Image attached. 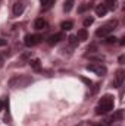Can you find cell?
<instances>
[{
    "label": "cell",
    "mask_w": 125,
    "mask_h": 126,
    "mask_svg": "<svg viewBox=\"0 0 125 126\" xmlns=\"http://www.w3.org/2000/svg\"><path fill=\"white\" fill-rule=\"evenodd\" d=\"M94 21H93V18H87L85 21H84V27H90L91 24H93Z\"/></svg>",
    "instance_id": "15"
},
{
    "label": "cell",
    "mask_w": 125,
    "mask_h": 126,
    "mask_svg": "<svg viewBox=\"0 0 125 126\" xmlns=\"http://www.w3.org/2000/svg\"><path fill=\"white\" fill-rule=\"evenodd\" d=\"M116 25H118V21H110V22H107L106 25H103L102 28H99V30L96 31V35H97V37H109L112 32L115 31Z\"/></svg>",
    "instance_id": "2"
},
{
    "label": "cell",
    "mask_w": 125,
    "mask_h": 126,
    "mask_svg": "<svg viewBox=\"0 0 125 126\" xmlns=\"http://www.w3.org/2000/svg\"><path fill=\"white\" fill-rule=\"evenodd\" d=\"M77 38H78L80 41H85V40L88 38V34H87V30H85V28L80 30V31H78V34H77Z\"/></svg>",
    "instance_id": "10"
},
{
    "label": "cell",
    "mask_w": 125,
    "mask_h": 126,
    "mask_svg": "<svg viewBox=\"0 0 125 126\" xmlns=\"http://www.w3.org/2000/svg\"><path fill=\"white\" fill-rule=\"evenodd\" d=\"M74 1H75V0H65V3H63V9H65V12H69V10L72 9Z\"/></svg>",
    "instance_id": "12"
},
{
    "label": "cell",
    "mask_w": 125,
    "mask_h": 126,
    "mask_svg": "<svg viewBox=\"0 0 125 126\" xmlns=\"http://www.w3.org/2000/svg\"><path fill=\"white\" fill-rule=\"evenodd\" d=\"M4 44H6V41L4 40H0V46H4Z\"/></svg>",
    "instance_id": "19"
},
{
    "label": "cell",
    "mask_w": 125,
    "mask_h": 126,
    "mask_svg": "<svg viewBox=\"0 0 125 126\" xmlns=\"http://www.w3.org/2000/svg\"><path fill=\"white\" fill-rule=\"evenodd\" d=\"M106 13H107V6H104V4L96 6V15L97 16H104Z\"/></svg>",
    "instance_id": "7"
},
{
    "label": "cell",
    "mask_w": 125,
    "mask_h": 126,
    "mask_svg": "<svg viewBox=\"0 0 125 126\" xmlns=\"http://www.w3.org/2000/svg\"><path fill=\"white\" fill-rule=\"evenodd\" d=\"M41 41V35H35V34H32V35H27L25 37V46L27 47H34V46H37L38 43Z\"/></svg>",
    "instance_id": "4"
},
{
    "label": "cell",
    "mask_w": 125,
    "mask_h": 126,
    "mask_svg": "<svg viewBox=\"0 0 125 126\" xmlns=\"http://www.w3.org/2000/svg\"><path fill=\"white\" fill-rule=\"evenodd\" d=\"M68 40H69V43H71V44H77V43H78V40H77V37H75V35H71Z\"/></svg>",
    "instance_id": "16"
},
{
    "label": "cell",
    "mask_w": 125,
    "mask_h": 126,
    "mask_svg": "<svg viewBox=\"0 0 125 126\" xmlns=\"http://www.w3.org/2000/svg\"><path fill=\"white\" fill-rule=\"evenodd\" d=\"M97 126H104V125H97Z\"/></svg>",
    "instance_id": "21"
},
{
    "label": "cell",
    "mask_w": 125,
    "mask_h": 126,
    "mask_svg": "<svg viewBox=\"0 0 125 126\" xmlns=\"http://www.w3.org/2000/svg\"><path fill=\"white\" fill-rule=\"evenodd\" d=\"M116 40H118L116 37H110V35H109V37H106V44H115Z\"/></svg>",
    "instance_id": "14"
},
{
    "label": "cell",
    "mask_w": 125,
    "mask_h": 126,
    "mask_svg": "<svg viewBox=\"0 0 125 126\" xmlns=\"http://www.w3.org/2000/svg\"><path fill=\"white\" fill-rule=\"evenodd\" d=\"M31 67L34 70H40V59H34L31 62Z\"/></svg>",
    "instance_id": "13"
},
{
    "label": "cell",
    "mask_w": 125,
    "mask_h": 126,
    "mask_svg": "<svg viewBox=\"0 0 125 126\" xmlns=\"http://www.w3.org/2000/svg\"><path fill=\"white\" fill-rule=\"evenodd\" d=\"M61 40H62V34H55V35H50V37H49V44H50V46H55V44H58Z\"/></svg>",
    "instance_id": "8"
},
{
    "label": "cell",
    "mask_w": 125,
    "mask_h": 126,
    "mask_svg": "<svg viewBox=\"0 0 125 126\" xmlns=\"http://www.w3.org/2000/svg\"><path fill=\"white\" fill-rule=\"evenodd\" d=\"M3 110V101H0V111Z\"/></svg>",
    "instance_id": "20"
},
{
    "label": "cell",
    "mask_w": 125,
    "mask_h": 126,
    "mask_svg": "<svg viewBox=\"0 0 125 126\" xmlns=\"http://www.w3.org/2000/svg\"><path fill=\"white\" fill-rule=\"evenodd\" d=\"M87 70L88 72H93V73L99 75V76H103L107 72L106 66H103L102 63H90V64H87Z\"/></svg>",
    "instance_id": "3"
},
{
    "label": "cell",
    "mask_w": 125,
    "mask_h": 126,
    "mask_svg": "<svg viewBox=\"0 0 125 126\" xmlns=\"http://www.w3.org/2000/svg\"><path fill=\"white\" fill-rule=\"evenodd\" d=\"M22 12H24V4L22 3H15L13 4V13L16 15V16H19V15H22Z\"/></svg>",
    "instance_id": "9"
},
{
    "label": "cell",
    "mask_w": 125,
    "mask_h": 126,
    "mask_svg": "<svg viewBox=\"0 0 125 126\" xmlns=\"http://www.w3.org/2000/svg\"><path fill=\"white\" fill-rule=\"evenodd\" d=\"M113 104H115L113 97H112V95H104V97H102V100L99 101V106H97V109H96V113H97V114H106V113H109L110 110H113Z\"/></svg>",
    "instance_id": "1"
},
{
    "label": "cell",
    "mask_w": 125,
    "mask_h": 126,
    "mask_svg": "<svg viewBox=\"0 0 125 126\" xmlns=\"http://www.w3.org/2000/svg\"><path fill=\"white\" fill-rule=\"evenodd\" d=\"M87 9H88V6H87V4H84V6H81V7H80V12H84V10H87Z\"/></svg>",
    "instance_id": "18"
},
{
    "label": "cell",
    "mask_w": 125,
    "mask_h": 126,
    "mask_svg": "<svg viewBox=\"0 0 125 126\" xmlns=\"http://www.w3.org/2000/svg\"><path fill=\"white\" fill-rule=\"evenodd\" d=\"M40 3H41L44 7H49V6H50V0H40Z\"/></svg>",
    "instance_id": "17"
},
{
    "label": "cell",
    "mask_w": 125,
    "mask_h": 126,
    "mask_svg": "<svg viewBox=\"0 0 125 126\" xmlns=\"http://www.w3.org/2000/svg\"><path fill=\"white\" fill-rule=\"evenodd\" d=\"M34 28H35V30H46V28H47V22H46L43 18H38V19L34 22Z\"/></svg>",
    "instance_id": "6"
},
{
    "label": "cell",
    "mask_w": 125,
    "mask_h": 126,
    "mask_svg": "<svg viewBox=\"0 0 125 126\" xmlns=\"http://www.w3.org/2000/svg\"><path fill=\"white\" fill-rule=\"evenodd\" d=\"M62 30H65V31H71L72 30V27H74V22L72 21H65V22H62Z\"/></svg>",
    "instance_id": "11"
},
{
    "label": "cell",
    "mask_w": 125,
    "mask_h": 126,
    "mask_svg": "<svg viewBox=\"0 0 125 126\" xmlns=\"http://www.w3.org/2000/svg\"><path fill=\"white\" fill-rule=\"evenodd\" d=\"M124 78H125V72L122 69H119V70H116V75H115V87L116 88H119V87H122V84H124Z\"/></svg>",
    "instance_id": "5"
}]
</instances>
